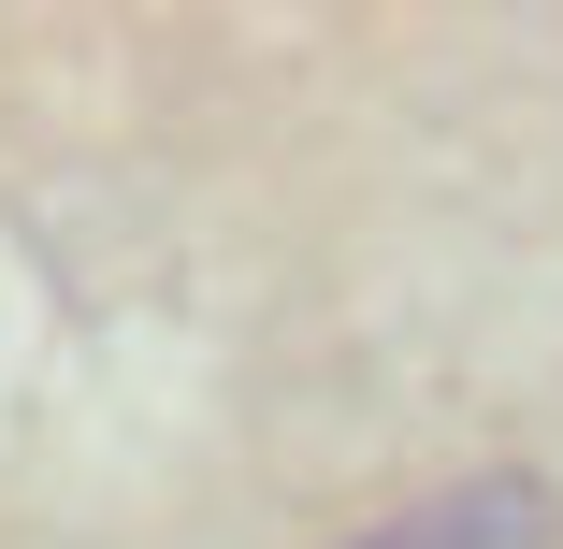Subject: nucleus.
Listing matches in <instances>:
<instances>
[{"label": "nucleus", "mask_w": 563, "mask_h": 549, "mask_svg": "<svg viewBox=\"0 0 563 549\" xmlns=\"http://www.w3.org/2000/svg\"><path fill=\"white\" fill-rule=\"evenodd\" d=\"M549 535H563V492L492 463V477H448V492H419V506H390L362 535H332V549H549Z\"/></svg>", "instance_id": "f257e3e1"}]
</instances>
